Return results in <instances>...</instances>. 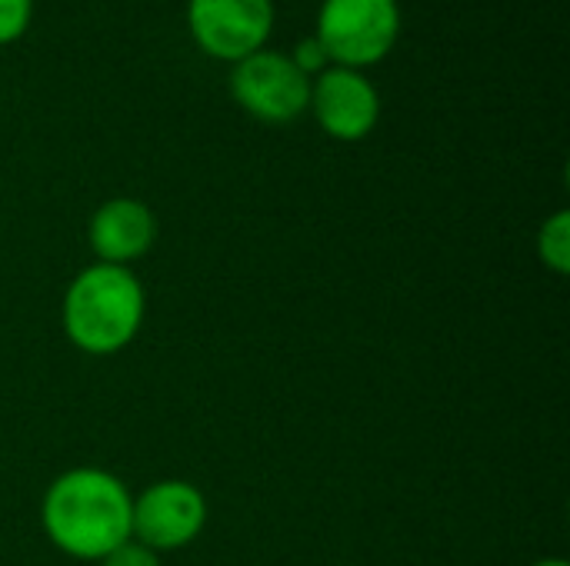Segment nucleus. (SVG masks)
Segmentation results:
<instances>
[{
  "label": "nucleus",
  "instance_id": "obj_6",
  "mask_svg": "<svg viewBox=\"0 0 570 566\" xmlns=\"http://www.w3.org/2000/svg\"><path fill=\"white\" fill-rule=\"evenodd\" d=\"M207 524V500L187 480H157L130 510V537L154 554L190 547Z\"/></svg>",
  "mask_w": 570,
  "mask_h": 566
},
{
  "label": "nucleus",
  "instance_id": "obj_12",
  "mask_svg": "<svg viewBox=\"0 0 570 566\" xmlns=\"http://www.w3.org/2000/svg\"><path fill=\"white\" fill-rule=\"evenodd\" d=\"M291 60L314 80L321 70H327L331 67V60H327V53H324V47L314 40V37H304V40H297V47H294V53H291Z\"/></svg>",
  "mask_w": 570,
  "mask_h": 566
},
{
  "label": "nucleus",
  "instance_id": "obj_2",
  "mask_svg": "<svg viewBox=\"0 0 570 566\" xmlns=\"http://www.w3.org/2000/svg\"><path fill=\"white\" fill-rule=\"evenodd\" d=\"M144 310L147 294L130 267L90 264L63 294V330L77 350L110 357L140 334Z\"/></svg>",
  "mask_w": 570,
  "mask_h": 566
},
{
  "label": "nucleus",
  "instance_id": "obj_10",
  "mask_svg": "<svg viewBox=\"0 0 570 566\" xmlns=\"http://www.w3.org/2000/svg\"><path fill=\"white\" fill-rule=\"evenodd\" d=\"M33 17V0H0V47L27 33Z\"/></svg>",
  "mask_w": 570,
  "mask_h": 566
},
{
  "label": "nucleus",
  "instance_id": "obj_5",
  "mask_svg": "<svg viewBox=\"0 0 570 566\" xmlns=\"http://www.w3.org/2000/svg\"><path fill=\"white\" fill-rule=\"evenodd\" d=\"M274 0H187L194 43L227 63H237L271 40Z\"/></svg>",
  "mask_w": 570,
  "mask_h": 566
},
{
  "label": "nucleus",
  "instance_id": "obj_7",
  "mask_svg": "<svg viewBox=\"0 0 570 566\" xmlns=\"http://www.w3.org/2000/svg\"><path fill=\"white\" fill-rule=\"evenodd\" d=\"M307 110L317 117L321 130L334 140H364L381 120V93L364 70L331 63L311 80Z\"/></svg>",
  "mask_w": 570,
  "mask_h": 566
},
{
  "label": "nucleus",
  "instance_id": "obj_1",
  "mask_svg": "<svg viewBox=\"0 0 570 566\" xmlns=\"http://www.w3.org/2000/svg\"><path fill=\"white\" fill-rule=\"evenodd\" d=\"M134 497L120 477L100 467H73L60 474L40 507L50 544L73 560H104L130 540Z\"/></svg>",
  "mask_w": 570,
  "mask_h": 566
},
{
  "label": "nucleus",
  "instance_id": "obj_3",
  "mask_svg": "<svg viewBox=\"0 0 570 566\" xmlns=\"http://www.w3.org/2000/svg\"><path fill=\"white\" fill-rule=\"evenodd\" d=\"M401 37L397 0H321L314 40L337 67L381 63Z\"/></svg>",
  "mask_w": 570,
  "mask_h": 566
},
{
  "label": "nucleus",
  "instance_id": "obj_8",
  "mask_svg": "<svg viewBox=\"0 0 570 566\" xmlns=\"http://www.w3.org/2000/svg\"><path fill=\"white\" fill-rule=\"evenodd\" d=\"M87 237L97 254V264L130 267L134 260L150 254L157 240V217L144 200L114 197L94 210L87 224Z\"/></svg>",
  "mask_w": 570,
  "mask_h": 566
},
{
  "label": "nucleus",
  "instance_id": "obj_4",
  "mask_svg": "<svg viewBox=\"0 0 570 566\" xmlns=\"http://www.w3.org/2000/svg\"><path fill=\"white\" fill-rule=\"evenodd\" d=\"M234 100L264 123H291L311 103V77L291 60V53L257 50L230 70Z\"/></svg>",
  "mask_w": 570,
  "mask_h": 566
},
{
  "label": "nucleus",
  "instance_id": "obj_11",
  "mask_svg": "<svg viewBox=\"0 0 570 566\" xmlns=\"http://www.w3.org/2000/svg\"><path fill=\"white\" fill-rule=\"evenodd\" d=\"M100 566H160V554H154L150 547L137 544L134 537L127 544H120L117 550H110Z\"/></svg>",
  "mask_w": 570,
  "mask_h": 566
},
{
  "label": "nucleus",
  "instance_id": "obj_13",
  "mask_svg": "<svg viewBox=\"0 0 570 566\" xmlns=\"http://www.w3.org/2000/svg\"><path fill=\"white\" fill-rule=\"evenodd\" d=\"M531 566H568V560H561V557H548V560H538V564Z\"/></svg>",
  "mask_w": 570,
  "mask_h": 566
},
{
  "label": "nucleus",
  "instance_id": "obj_9",
  "mask_svg": "<svg viewBox=\"0 0 570 566\" xmlns=\"http://www.w3.org/2000/svg\"><path fill=\"white\" fill-rule=\"evenodd\" d=\"M538 257L544 260L548 270H554L558 277H564L570 270V214L558 210L544 220L541 234H538Z\"/></svg>",
  "mask_w": 570,
  "mask_h": 566
}]
</instances>
